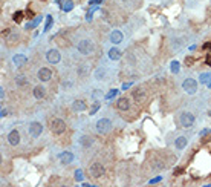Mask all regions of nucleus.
I'll return each instance as SVG.
<instances>
[{
    "label": "nucleus",
    "instance_id": "1",
    "mask_svg": "<svg viewBox=\"0 0 211 187\" xmlns=\"http://www.w3.org/2000/svg\"><path fill=\"white\" fill-rule=\"evenodd\" d=\"M89 172H90V176L92 178L98 179V178H101L106 173V169H104V166L101 164V162H93V164L89 167Z\"/></svg>",
    "mask_w": 211,
    "mask_h": 187
},
{
    "label": "nucleus",
    "instance_id": "2",
    "mask_svg": "<svg viewBox=\"0 0 211 187\" xmlns=\"http://www.w3.org/2000/svg\"><path fill=\"white\" fill-rule=\"evenodd\" d=\"M51 130L54 132V135H61L66 132V123L60 118H54L51 121Z\"/></svg>",
    "mask_w": 211,
    "mask_h": 187
},
{
    "label": "nucleus",
    "instance_id": "3",
    "mask_svg": "<svg viewBox=\"0 0 211 187\" xmlns=\"http://www.w3.org/2000/svg\"><path fill=\"white\" fill-rule=\"evenodd\" d=\"M93 49H95V48H93V43L90 40H81L78 43V51L83 55H90L93 52Z\"/></svg>",
    "mask_w": 211,
    "mask_h": 187
},
{
    "label": "nucleus",
    "instance_id": "4",
    "mask_svg": "<svg viewBox=\"0 0 211 187\" xmlns=\"http://www.w3.org/2000/svg\"><path fill=\"white\" fill-rule=\"evenodd\" d=\"M181 124H182V127H185V129L191 127V126L194 124V115H193L191 112H184V113L181 115Z\"/></svg>",
    "mask_w": 211,
    "mask_h": 187
},
{
    "label": "nucleus",
    "instance_id": "5",
    "mask_svg": "<svg viewBox=\"0 0 211 187\" xmlns=\"http://www.w3.org/2000/svg\"><path fill=\"white\" fill-rule=\"evenodd\" d=\"M182 87H184V90H185L187 94L193 95V94L197 90V81H196V80H193V78H187V80L184 81Z\"/></svg>",
    "mask_w": 211,
    "mask_h": 187
},
{
    "label": "nucleus",
    "instance_id": "6",
    "mask_svg": "<svg viewBox=\"0 0 211 187\" xmlns=\"http://www.w3.org/2000/svg\"><path fill=\"white\" fill-rule=\"evenodd\" d=\"M132 97H133L135 103L141 104V103H144V101H145V92H144L142 87H135L133 92H132Z\"/></svg>",
    "mask_w": 211,
    "mask_h": 187
},
{
    "label": "nucleus",
    "instance_id": "7",
    "mask_svg": "<svg viewBox=\"0 0 211 187\" xmlns=\"http://www.w3.org/2000/svg\"><path fill=\"white\" fill-rule=\"evenodd\" d=\"M37 77H38L40 81H49L52 78V71L49 67H41V69H38Z\"/></svg>",
    "mask_w": 211,
    "mask_h": 187
},
{
    "label": "nucleus",
    "instance_id": "8",
    "mask_svg": "<svg viewBox=\"0 0 211 187\" xmlns=\"http://www.w3.org/2000/svg\"><path fill=\"white\" fill-rule=\"evenodd\" d=\"M110 127H112V123H110V120H107V118H101V120L97 123V130H98L100 133L109 132Z\"/></svg>",
    "mask_w": 211,
    "mask_h": 187
},
{
    "label": "nucleus",
    "instance_id": "9",
    "mask_svg": "<svg viewBox=\"0 0 211 187\" xmlns=\"http://www.w3.org/2000/svg\"><path fill=\"white\" fill-rule=\"evenodd\" d=\"M41 132H43V126H41V123L32 121V123L29 124V133H31V136H32V138L40 136V135H41Z\"/></svg>",
    "mask_w": 211,
    "mask_h": 187
},
{
    "label": "nucleus",
    "instance_id": "10",
    "mask_svg": "<svg viewBox=\"0 0 211 187\" xmlns=\"http://www.w3.org/2000/svg\"><path fill=\"white\" fill-rule=\"evenodd\" d=\"M8 143L11 144V146H18L20 144V133H18V130H11L9 133H8Z\"/></svg>",
    "mask_w": 211,
    "mask_h": 187
},
{
    "label": "nucleus",
    "instance_id": "11",
    "mask_svg": "<svg viewBox=\"0 0 211 187\" xmlns=\"http://www.w3.org/2000/svg\"><path fill=\"white\" fill-rule=\"evenodd\" d=\"M46 58H48L49 63H58L61 57H60V52L57 49H49L48 54H46Z\"/></svg>",
    "mask_w": 211,
    "mask_h": 187
},
{
    "label": "nucleus",
    "instance_id": "12",
    "mask_svg": "<svg viewBox=\"0 0 211 187\" xmlns=\"http://www.w3.org/2000/svg\"><path fill=\"white\" fill-rule=\"evenodd\" d=\"M116 107H118L120 110H129V109H130V101H129V98L121 97L118 101H116Z\"/></svg>",
    "mask_w": 211,
    "mask_h": 187
},
{
    "label": "nucleus",
    "instance_id": "13",
    "mask_svg": "<svg viewBox=\"0 0 211 187\" xmlns=\"http://www.w3.org/2000/svg\"><path fill=\"white\" fill-rule=\"evenodd\" d=\"M34 97L37 98V100H41V98H44L46 97V89H44V86H35L34 87Z\"/></svg>",
    "mask_w": 211,
    "mask_h": 187
},
{
    "label": "nucleus",
    "instance_id": "14",
    "mask_svg": "<svg viewBox=\"0 0 211 187\" xmlns=\"http://www.w3.org/2000/svg\"><path fill=\"white\" fill-rule=\"evenodd\" d=\"M72 107H74L75 112H83V110L87 109V104H86L83 100H75V101L72 103Z\"/></svg>",
    "mask_w": 211,
    "mask_h": 187
},
{
    "label": "nucleus",
    "instance_id": "15",
    "mask_svg": "<svg viewBox=\"0 0 211 187\" xmlns=\"http://www.w3.org/2000/svg\"><path fill=\"white\" fill-rule=\"evenodd\" d=\"M110 41H112L113 44L121 43V41H123V34H121L120 31H113V32L110 34Z\"/></svg>",
    "mask_w": 211,
    "mask_h": 187
},
{
    "label": "nucleus",
    "instance_id": "16",
    "mask_svg": "<svg viewBox=\"0 0 211 187\" xmlns=\"http://www.w3.org/2000/svg\"><path fill=\"white\" fill-rule=\"evenodd\" d=\"M92 143H93V138H92V136H87V135L81 136V139H80V144H81L84 149L90 147V146H92Z\"/></svg>",
    "mask_w": 211,
    "mask_h": 187
},
{
    "label": "nucleus",
    "instance_id": "17",
    "mask_svg": "<svg viewBox=\"0 0 211 187\" xmlns=\"http://www.w3.org/2000/svg\"><path fill=\"white\" fill-rule=\"evenodd\" d=\"M109 58L110 60H120L121 58V51L118 48H112L109 51Z\"/></svg>",
    "mask_w": 211,
    "mask_h": 187
},
{
    "label": "nucleus",
    "instance_id": "18",
    "mask_svg": "<svg viewBox=\"0 0 211 187\" xmlns=\"http://www.w3.org/2000/svg\"><path fill=\"white\" fill-rule=\"evenodd\" d=\"M174 146H176V149H179V150H182L185 146H187V138L185 136H179V138H176V141H174Z\"/></svg>",
    "mask_w": 211,
    "mask_h": 187
},
{
    "label": "nucleus",
    "instance_id": "19",
    "mask_svg": "<svg viewBox=\"0 0 211 187\" xmlns=\"http://www.w3.org/2000/svg\"><path fill=\"white\" fill-rule=\"evenodd\" d=\"M14 63L17 66H21L23 63H26V57L25 55H17V57H14Z\"/></svg>",
    "mask_w": 211,
    "mask_h": 187
},
{
    "label": "nucleus",
    "instance_id": "20",
    "mask_svg": "<svg viewBox=\"0 0 211 187\" xmlns=\"http://www.w3.org/2000/svg\"><path fill=\"white\" fill-rule=\"evenodd\" d=\"M60 158H61V161L64 162V164H69V162L72 161V158H74V156H72V153H64V155H61Z\"/></svg>",
    "mask_w": 211,
    "mask_h": 187
},
{
    "label": "nucleus",
    "instance_id": "21",
    "mask_svg": "<svg viewBox=\"0 0 211 187\" xmlns=\"http://www.w3.org/2000/svg\"><path fill=\"white\" fill-rule=\"evenodd\" d=\"M12 20H14L15 23H20V21L23 20V12H21V11H17V12H14V15H12Z\"/></svg>",
    "mask_w": 211,
    "mask_h": 187
},
{
    "label": "nucleus",
    "instance_id": "22",
    "mask_svg": "<svg viewBox=\"0 0 211 187\" xmlns=\"http://www.w3.org/2000/svg\"><path fill=\"white\" fill-rule=\"evenodd\" d=\"M15 83H17L18 86H26V84H28V80H26L25 77H21V75H20V77L15 78Z\"/></svg>",
    "mask_w": 211,
    "mask_h": 187
},
{
    "label": "nucleus",
    "instance_id": "23",
    "mask_svg": "<svg viewBox=\"0 0 211 187\" xmlns=\"http://www.w3.org/2000/svg\"><path fill=\"white\" fill-rule=\"evenodd\" d=\"M171 71H173V72H177V71H179V63H177V61H173V63H171Z\"/></svg>",
    "mask_w": 211,
    "mask_h": 187
},
{
    "label": "nucleus",
    "instance_id": "24",
    "mask_svg": "<svg viewBox=\"0 0 211 187\" xmlns=\"http://www.w3.org/2000/svg\"><path fill=\"white\" fill-rule=\"evenodd\" d=\"M185 63H187V66H191V64L194 63V58H193V57H187V58H185Z\"/></svg>",
    "mask_w": 211,
    "mask_h": 187
},
{
    "label": "nucleus",
    "instance_id": "25",
    "mask_svg": "<svg viewBox=\"0 0 211 187\" xmlns=\"http://www.w3.org/2000/svg\"><path fill=\"white\" fill-rule=\"evenodd\" d=\"M75 179H77V181H81V179H83V173H81V170H77V172H75Z\"/></svg>",
    "mask_w": 211,
    "mask_h": 187
},
{
    "label": "nucleus",
    "instance_id": "26",
    "mask_svg": "<svg viewBox=\"0 0 211 187\" xmlns=\"http://www.w3.org/2000/svg\"><path fill=\"white\" fill-rule=\"evenodd\" d=\"M101 77H104V71H103V69H98V71H97V78L98 80H103Z\"/></svg>",
    "mask_w": 211,
    "mask_h": 187
},
{
    "label": "nucleus",
    "instance_id": "27",
    "mask_svg": "<svg viewBox=\"0 0 211 187\" xmlns=\"http://www.w3.org/2000/svg\"><path fill=\"white\" fill-rule=\"evenodd\" d=\"M116 92H118V90H116V89H112L109 94H107V95H106V98H112L113 95H116Z\"/></svg>",
    "mask_w": 211,
    "mask_h": 187
},
{
    "label": "nucleus",
    "instance_id": "28",
    "mask_svg": "<svg viewBox=\"0 0 211 187\" xmlns=\"http://www.w3.org/2000/svg\"><path fill=\"white\" fill-rule=\"evenodd\" d=\"M202 49H203V51H209V49H211V41H208V43H203Z\"/></svg>",
    "mask_w": 211,
    "mask_h": 187
},
{
    "label": "nucleus",
    "instance_id": "29",
    "mask_svg": "<svg viewBox=\"0 0 211 187\" xmlns=\"http://www.w3.org/2000/svg\"><path fill=\"white\" fill-rule=\"evenodd\" d=\"M208 78H209V75H208V74H202V75H200V80H202L203 83H205V81H208Z\"/></svg>",
    "mask_w": 211,
    "mask_h": 187
},
{
    "label": "nucleus",
    "instance_id": "30",
    "mask_svg": "<svg viewBox=\"0 0 211 187\" xmlns=\"http://www.w3.org/2000/svg\"><path fill=\"white\" fill-rule=\"evenodd\" d=\"M51 21H52V20H51V17H48V23H46V31H48V29L51 28Z\"/></svg>",
    "mask_w": 211,
    "mask_h": 187
},
{
    "label": "nucleus",
    "instance_id": "31",
    "mask_svg": "<svg viewBox=\"0 0 211 187\" xmlns=\"http://www.w3.org/2000/svg\"><path fill=\"white\" fill-rule=\"evenodd\" d=\"M26 14H28V17H29V18H32V17H34V12H32L31 9H28V11H26Z\"/></svg>",
    "mask_w": 211,
    "mask_h": 187
},
{
    "label": "nucleus",
    "instance_id": "32",
    "mask_svg": "<svg viewBox=\"0 0 211 187\" xmlns=\"http://www.w3.org/2000/svg\"><path fill=\"white\" fill-rule=\"evenodd\" d=\"M9 32H11V31H9V29H8V28H6V29H3V31H2V35H3V37H5V35H8V34H9Z\"/></svg>",
    "mask_w": 211,
    "mask_h": 187
},
{
    "label": "nucleus",
    "instance_id": "33",
    "mask_svg": "<svg viewBox=\"0 0 211 187\" xmlns=\"http://www.w3.org/2000/svg\"><path fill=\"white\" fill-rule=\"evenodd\" d=\"M205 63H206L208 66H211V55H208V57H206V60H205Z\"/></svg>",
    "mask_w": 211,
    "mask_h": 187
},
{
    "label": "nucleus",
    "instance_id": "34",
    "mask_svg": "<svg viewBox=\"0 0 211 187\" xmlns=\"http://www.w3.org/2000/svg\"><path fill=\"white\" fill-rule=\"evenodd\" d=\"M70 8H72V2H67V6H64V9H67V11H69Z\"/></svg>",
    "mask_w": 211,
    "mask_h": 187
},
{
    "label": "nucleus",
    "instance_id": "35",
    "mask_svg": "<svg viewBox=\"0 0 211 187\" xmlns=\"http://www.w3.org/2000/svg\"><path fill=\"white\" fill-rule=\"evenodd\" d=\"M179 173H182V169L179 167V169H174V175H179Z\"/></svg>",
    "mask_w": 211,
    "mask_h": 187
},
{
    "label": "nucleus",
    "instance_id": "36",
    "mask_svg": "<svg viewBox=\"0 0 211 187\" xmlns=\"http://www.w3.org/2000/svg\"><path fill=\"white\" fill-rule=\"evenodd\" d=\"M8 115V112H6V109H2V116H6Z\"/></svg>",
    "mask_w": 211,
    "mask_h": 187
},
{
    "label": "nucleus",
    "instance_id": "37",
    "mask_svg": "<svg viewBox=\"0 0 211 187\" xmlns=\"http://www.w3.org/2000/svg\"><path fill=\"white\" fill-rule=\"evenodd\" d=\"M100 2H103V0H92L90 3H100Z\"/></svg>",
    "mask_w": 211,
    "mask_h": 187
}]
</instances>
